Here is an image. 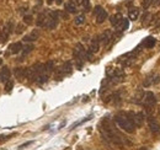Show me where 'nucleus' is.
<instances>
[{"instance_id": "obj_1", "label": "nucleus", "mask_w": 160, "mask_h": 150, "mask_svg": "<svg viewBox=\"0 0 160 150\" xmlns=\"http://www.w3.org/2000/svg\"><path fill=\"white\" fill-rule=\"evenodd\" d=\"M101 133H102V136H103L107 140H110V142H112V143H115V144L121 145V144L123 143L122 137L118 134V132L116 131L115 126H113L108 120H103V122L101 123Z\"/></svg>"}, {"instance_id": "obj_2", "label": "nucleus", "mask_w": 160, "mask_h": 150, "mask_svg": "<svg viewBox=\"0 0 160 150\" xmlns=\"http://www.w3.org/2000/svg\"><path fill=\"white\" fill-rule=\"evenodd\" d=\"M115 121H116V123L118 124V127H120L122 131H124V132H127V133H134L136 126H134L133 121L131 120L128 112H127V113H126V112H120V113H117L116 117H115Z\"/></svg>"}, {"instance_id": "obj_3", "label": "nucleus", "mask_w": 160, "mask_h": 150, "mask_svg": "<svg viewBox=\"0 0 160 150\" xmlns=\"http://www.w3.org/2000/svg\"><path fill=\"white\" fill-rule=\"evenodd\" d=\"M73 57H74V62L78 69H81L84 63H85V58H86V51L84 48V46L81 43H78L73 51Z\"/></svg>"}, {"instance_id": "obj_4", "label": "nucleus", "mask_w": 160, "mask_h": 150, "mask_svg": "<svg viewBox=\"0 0 160 150\" xmlns=\"http://www.w3.org/2000/svg\"><path fill=\"white\" fill-rule=\"evenodd\" d=\"M42 67H43V64L37 63L30 68H26V79H28L31 83H37L38 76H40L41 70H42Z\"/></svg>"}, {"instance_id": "obj_5", "label": "nucleus", "mask_w": 160, "mask_h": 150, "mask_svg": "<svg viewBox=\"0 0 160 150\" xmlns=\"http://www.w3.org/2000/svg\"><path fill=\"white\" fill-rule=\"evenodd\" d=\"M72 71H73L72 62H65V63H63L58 69H56V80H62L64 76L72 74Z\"/></svg>"}, {"instance_id": "obj_6", "label": "nucleus", "mask_w": 160, "mask_h": 150, "mask_svg": "<svg viewBox=\"0 0 160 150\" xmlns=\"http://www.w3.org/2000/svg\"><path fill=\"white\" fill-rule=\"evenodd\" d=\"M14 28H15V22H14V20H9V21L5 23V26L0 30V41H1L2 43H5V42L7 41V38L10 37V34L14 32Z\"/></svg>"}, {"instance_id": "obj_7", "label": "nucleus", "mask_w": 160, "mask_h": 150, "mask_svg": "<svg viewBox=\"0 0 160 150\" xmlns=\"http://www.w3.org/2000/svg\"><path fill=\"white\" fill-rule=\"evenodd\" d=\"M58 22H59V12L58 11H48L44 27H47L49 30H53L58 26Z\"/></svg>"}, {"instance_id": "obj_8", "label": "nucleus", "mask_w": 160, "mask_h": 150, "mask_svg": "<svg viewBox=\"0 0 160 150\" xmlns=\"http://www.w3.org/2000/svg\"><path fill=\"white\" fill-rule=\"evenodd\" d=\"M155 103H157L155 95H154L153 92H150V91L145 92V94H144V96H143V105L145 106V108H147L148 113H150V112L153 111V107L155 106Z\"/></svg>"}, {"instance_id": "obj_9", "label": "nucleus", "mask_w": 160, "mask_h": 150, "mask_svg": "<svg viewBox=\"0 0 160 150\" xmlns=\"http://www.w3.org/2000/svg\"><path fill=\"white\" fill-rule=\"evenodd\" d=\"M94 15H95V18H96V22H97V23H102V22L107 18V11H106L102 6H100V5H97V6L95 7Z\"/></svg>"}, {"instance_id": "obj_10", "label": "nucleus", "mask_w": 160, "mask_h": 150, "mask_svg": "<svg viewBox=\"0 0 160 150\" xmlns=\"http://www.w3.org/2000/svg\"><path fill=\"white\" fill-rule=\"evenodd\" d=\"M128 115H129V117L133 121V123H134L136 127H142L143 126V123H144V115L142 112H137V113L128 112Z\"/></svg>"}, {"instance_id": "obj_11", "label": "nucleus", "mask_w": 160, "mask_h": 150, "mask_svg": "<svg viewBox=\"0 0 160 150\" xmlns=\"http://www.w3.org/2000/svg\"><path fill=\"white\" fill-rule=\"evenodd\" d=\"M148 124H149V128H150L152 133H153V134H155V136H159L160 134L159 122H158L153 116H150V115H149V117H148Z\"/></svg>"}, {"instance_id": "obj_12", "label": "nucleus", "mask_w": 160, "mask_h": 150, "mask_svg": "<svg viewBox=\"0 0 160 150\" xmlns=\"http://www.w3.org/2000/svg\"><path fill=\"white\" fill-rule=\"evenodd\" d=\"M137 53H138V52H136V51L129 52V53L124 54L123 57H121L120 60L123 63V65H131V64L137 59Z\"/></svg>"}, {"instance_id": "obj_13", "label": "nucleus", "mask_w": 160, "mask_h": 150, "mask_svg": "<svg viewBox=\"0 0 160 150\" xmlns=\"http://www.w3.org/2000/svg\"><path fill=\"white\" fill-rule=\"evenodd\" d=\"M99 39H100V43H101L102 46H107V44L111 42V39H112V31H111V30L103 31V32L99 36Z\"/></svg>"}, {"instance_id": "obj_14", "label": "nucleus", "mask_w": 160, "mask_h": 150, "mask_svg": "<svg viewBox=\"0 0 160 150\" xmlns=\"http://www.w3.org/2000/svg\"><path fill=\"white\" fill-rule=\"evenodd\" d=\"M64 7H65V11L69 12V14H75L78 11V4L75 2V0L67 1L65 5H64Z\"/></svg>"}, {"instance_id": "obj_15", "label": "nucleus", "mask_w": 160, "mask_h": 150, "mask_svg": "<svg viewBox=\"0 0 160 150\" xmlns=\"http://www.w3.org/2000/svg\"><path fill=\"white\" fill-rule=\"evenodd\" d=\"M100 39H99V37H95L92 41H91V43H90V48H89V53H91V54H94V53H97L99 52V49H100Z\"/></svg>"}, {"instance_id": "obj_16", "label": "nucleus", "mask_w": 160, "mask_h": 150, "mask_svg": "<svg viewBox=\"0 0 160 150\" xmlns=\"http://www.w3.org/2000/svg\"><path fill=\"white\" fill-rule=\"evenodd\" d=\"M10 76H11L10 69H9L7 67H4V68L1 69V71H0V81L5 84L7 80H10Z\"/></svg>"}, {"instance_id": "obj_17", "label": "nucleus", "mask_w": 160, "mask_h": 150, "mask_svg": "<svg viewBox=\"0 0 160 150\" xmlns=\"http://www.w3.org/2000/svg\"><path fill=\"white\" fill-rule=\"evenodd\" d=\"M47 14L48 11H43L41 12L38 16H37V20H36V23L38 27H44L46 26V20H47Z\"/></svg>"}, {"instance_id": "obj_18", "label": "nucleus", "mask_w": 160, "mask_h": 150, "mask_svg": "<svg viewBox=\"0 0 160 150\" xmlns=\"http://www.w3.org/2000/svg\"><path fill=\"white\" fill-rule=\"evenodd\" d=\"M21 51H22V43L21 42H15V43L10 44V47H9V52L11 54H17Z\"/></svg>"}, {"instance_id": "obj_19", "label": "nucleus", "mask_w": 160, "mask_h": 150, "mask_svg": "<svg viewBox=\"0 0 160 150\" xmlns=\"http://www.w3.org/2000/svg\"><path fill=\"white\" fill-rule=\"evenodd\" d=\"M38 37H40V32L37 30H35L30 34H27V36L23 37V42H35V41L38 39Z\"/></svg>"}, {"instance_id": "obj_20", "label": "nucleus", "mask_w": 160, "mask_h": 150, "mask_svg": "<svg viewBox=\"0 0 160 150\" xmlns=\"http://www.w3.org/2000/svg\"><path fill=\"white\" fill-rule=\"evenodd\" d=\"M122 20H123V17H122L121 14H115V15H112V16L110 17V22H111V25H112L115 28L121 23Z\"/></svg>"}, {"instance_id": "obj_21", "label": "nucleus", "mask_w": 160, "mask_h": 150, "mask_svg": "<svg viewBox=\"0 0 160 150\" xmlns=\"http://www.w3.org/2000/svg\"><path fill=\"white\" fill-rule=\"evenodd\" d=\"M128 17H129V20L136 21V20L139 17V9H137V7H131L129 11H128Z\"/></svg>"}, {"instance_id": "obj_22", "label": "nucleus", "mask_w": 160, "mask_h": 150, "mask_svg": "<svg viewBox=\"0 0 160 150\" xmlns=\"http://www.w3.org/2000/svg\"><path fill=\"white\" fill-rule=\"evenodd\" d=\"M158 81H159V78H158V76L155 78V75L153 74V75H149V76L144 80L143 85H144V86H150V85H153V84H155V83H158Z\"/></svg>"}, {"instance_id": "obj_23", "label": "nucleus", "mask_w": 160, "mask_h": 150, "mask_svg": "<svg viewBox=\"0 0 160 150\" xmlns=\"http://www.w3.org/2000/svg\"><path fill=\"white\" fill-rule=\"evenodd\" d=\"M15 75L20 80L26 79V68H16L15 69Z\"/></svg>"}, {"instance_id": "obj_24", "label": "nucleus", "mask_w": 160, "mask_h": 150, "mask_svg": "<svg viewBox=\"0 0 160 150\" xmlns=\"http://www.w3.org/2000/svg\"><path fill=\"white\" fill-rule=\"evenodd\" d=\"M143 46H144L145 48H148V49L153 48V47L155 46V38H154V37H148V38H145L144 42H143Z\"/></svg>"}, {"instance_id": "obj_25", "label": "nucleus", "mask_w": 160, "mask_h": 150, "mask_svg": "<svg viewBox=\"0 0 160 150\" xmlns=\"http://www.w3.org/2000/svg\"><path fill=\"white\" fill-rule=\"evenodd\" d=\"M128 25H129L128 20H127V18H123V20L121 21V23L116 27V30H117L118 32H123V31H126V30L128 28Z\"/></svg>"}, {"instance_id": "obj_26", "label": "nucleus", "mask_w": 160, "mask_h": 150, "mask_svg": "<svg viewBox=\"0 0 160 150\" xmlns=\"http://www.w3.org/2000/svg\"><path fill=\"white\" fill-rule=\"evenodd\" d=\"M33 49H35V46H33V44H26L25 47H22V51H21V52H22V58L26 57L28 53H31ZM22 58H21V59H22Z\"/></svg>"}, {"instance_id": "obj_27", "label": "nucleus", "mask_w": 160, "mask_h": 150, "mask_svg": "<svg viewBox=\"0 0 160 150\" xmlns=\"http://www.w3.org/2000/svg\"><path fill=\"white\" fill-rule=\"evenodd\" d=\"M84 22H85V15H84V14H80V15H78V16L74 18V23H75L77 26L82 25Z\"/></svg>"}, {"instance_id": "obj_28", "label": "nucleus", "mask_w": 160, "mask_h": 150, "mask_svg": "<svg viewBox=\"0 0 160 150\" xmlns=\"http://www.w3.org/2000/svg\"><path fill=\"white\" fill-rule=\"evenodd\" d=\"M33 17L31 16V15H26V16H23V22H25V25H31L33 21Z\"/></svg>"}, {"instance_id": "obj_29", "label": "nucleus", "mask_w": 160, "mask_h": 150, "mask_svg": "<svg viewBox=\"0 0 160 150\" xmlns=\"http://www.w3.org/2000/svg\"><path fill=\"white\" fill-rule=\"evenodd\" d=\"M12 87H14V81H12V80H7V81L5 83V89H6V91H7V92L11 91Z\"/></svg>"}, {"instance_id": "obj_30", "label": "nucleus", "mask_w": 160, "mask_h": 150, "mask_svg": "<svg viewBox=\"0 0 160 150\" xmlns=\"http://www.w3.org/2000/svg\"><path fill=\"white\" fill-rule=\"evenodd\" d=\"M152 23L154 25V26H159L160 25V14H157L154 17H153V21H152Z\"/></svg>"}, {"instance_id": "obj_31", "label": "nucleus", "mask_w": 160, "mask_h": 150, "mask_svg": "<svg viewBox=\"0 0 160 150\" xmlns=\"http://www.w3.org/2000/svg\"><path fill=\"white\" fill-rule=\"evenodd\" d=\"M150 5H152V0H143V2H142V7L144 10H148L150 7Z\"/></svg>"}, {"instance_id": "obj_32", "label": "nucleus", "mask_w": 160, "mask_h": 150, "mask_svg": "<svg viewBox=\"0 0 160 150\" xmlns=\"http://www.w3.org/2000/svg\"><path fill=\"white\" fill-rule=\"evenodd\" d=\"M150 18H152V15L147 12V14H145V15L143 16V25H148V23H149V20H150Z\"/></svg>"}, {"instance_id": "obj_33", "label": "nucleus", "mask_w": 160, "mask_h": 150, "mask_svg": "<svg viewBox=\"0 0 160 150\" xmlns=\"http://www.w3.org/2000/svg\"><path fill=\"white\" fill-rule=\"evenodd\" d=\"M23 30H25V26H22V25H19V26H17V28H16V33H21Z\"/></svg>"}, {"instance_id": "obj_34", "label": "nucleus", "mask_w": 160, "mask_h": 150, "mask_svg": "<svg viewBox=\"0 0 160 150\" xmlns=\"http://www.w3.org/2000/svg\"><path fill=\"white\" fill-rule=\"evenodd\" d=\"M32 143H33V142H27V143H25V144H22V145H20V147H19V149H20V150H21V149H25L26 147H28V145H31Z\"/></svg>"}, {"instance_id": "obj_35", "label": "nucleus", "mask_w": 160, "mask_h": 150, "mask_svg": "<svg viewBox=\"0 0 160 150\" xmlns=\"http://www.w3.org/2000/svg\"><path fill=\"white\" fill-rule=\"evenodd\" d=\"M152 5H153V6H159L160 0H152Z\"/></svg>"}, {"instance_id": "obj_36", "label": "nucleus", "mask_w": 160, "mask_h": 150, "mask_svg": "<svg viewBox=\"0 0 160 150\" xmlns=\"http://www.w3.org/2000/svg\"><path fill=\"white\" fill-rule=\"evenodd\" d=\"M56 2L59 5V4H62V2H63V0H56Z\"/></svg>"}, {"instance_id": "obj_37", "label": "nucleus", "mask_w": 160, "mask_h": 150, "mask_svg": "<svg viewBox=\"0 0 160 150\" xmlns=\"http://www.w3.org/2000/svg\"><path fill=\"white\" fill-rule=\"evenodd\" d=\"M53 2V0H48V4H52Z\"/></svg>"}, {"instance_id": "obj_38", "label": "nucleus", "mask_w": 160, "mask_h": 150, "mask_svg": "<svg viewBox=\"0 0 160 150\" xmlns=\"http://www.w3.org/2000/svg\"><path fill=\"white\" fill-rule=\"evenodd\" d=\"M1 64H2V59H0V65H1Z\"/></svg>"}]
</instances>
